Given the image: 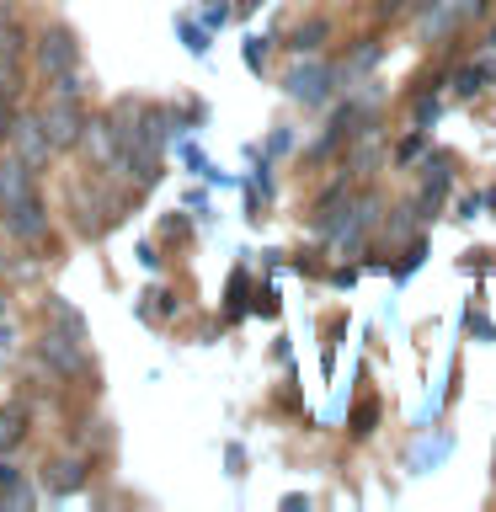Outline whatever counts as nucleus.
<instances>
[{"label": "nucleus", "mask_w": 496, "mask_h": 512, "mask_svg": "<svg viewBox=\"0 0 496 512\" xmlns=\"http://www.w3.org/2000/svg\"><path fill=\"white\" fill-rule=\"evenodd\" d=\"M496 75V64H470V70H459V80H454V96H475L486 80Z\"/></svg>", "instance_id": "f3484780"}, {"label": "nucleus", "mask_w": 496, "mask_h": 512, "mask_svg": "<svg viewBox=\"0 0 496 512\" xmlns=\"http://www.w3.org/2000/svg\"><path fill=\"white\" fill-rule=\"evenodd\" d=\"M86 64H75V70L70 75H54V80H48V96H70V102H86Z\"/></svg>", "instance_id": "4468645a"}, {"label": "nucleus", "mask_w": 496, "mask_h": 512, "mask_svg": "<svg viewBox=\"0 0 496 512\" xmlns=\"http://www.w3.org/2000/svg\"><path fill=\"white\" fill-rule=\"evenodd\" d=\"M86 347L91 342H75V336H64L54 326L38 336V358H43L48 374H59V379H80V374H86V368H91V352Z\"/></svg>", "instance_id": "39448f33"}, {"label": "nucleus", "mask_w": 496, "mask_h": 512, "mask_svg": "<svg viewBox=\"0 0 496 512\" xmlns=\"http://www.w3.org/2000/svg\"><path fill=\"white\" fill-rule=\"evenodd\" d=\"M6 150H11V155H22V160H27V166L38 171V176H43L48 166H54V155H59V150H54V144H48V134H43V118H38V107H32V112H27V107L16 112Z\"/></svg>", "instance_id": "20e7f679"}, {"label": "nucleus", "mask_w": 496, "mask_h": 512, "mask_svg": "<svg viewBox=\"0 0 496 512\" xmlns=\"http://www.w3.org/2000/svg\"><path fill=\"white\" fill-rule=\"evenodd\" d=\"M246 59H251V64H262V59H267V43H262V38H251V48H246Z\"/></svg>", "instance_id": "412c9836"}, {"label": "nucleus", "mask_w": 496, "mask_h": 512, "mask_svg": "<svg viewBox=\"0 0 496 512\" xmlns=\"http://www.w3.org/2000/svg\"><path fill=\"white\" fill-rule=\"evenodd\" d=\"M22 358V326L11 320V310L0 315V363H16Z\"/></svg>", "instance_id": "dca6fc26"}, {"label": "nucleus", "mask_w": 496, "mask_h": 512, "mask_svg": "<svg viewBox=\"0 0 496 512\" xmlns=\"http://www.w3.org/2000/svg\"><path fill=\"white\" fill-rule=\"evenodd\" d=\"M0 230H6L16 246H43L48 230H54V214H48V198L43 192H27V198H16L0 208Z\"/></svg>", "instance_id": "f03ea898"}, {"label": "nucleus", "mask_w": 496, "mask_h": 512, "mask_svg": "<svg viewBox=\"0 0 496 512\" xmlns=\"http://www.w3.org/2000/svg\"><path fill=\"white\" fill-rule=\"evenodd\" d=\"M43 320H48L54 331L75 336V342H91V320L80 315V310H75V304L64 299V294H48V299H43Z\"/></svg>", "instance_id": "9b49d317"}, {"label": "nucleus", "mask_w": 496, "mask_h": 512, "mask_svg": "<svg viewBox=\"0 0 496 512\" xmlns=\"http://www.w3.org/2000/svg\"><path fill=\"white\" fill-rule=\"evenodd\" d=\"M70 203H75V230L80 235H102L107 214H118V208L107 203V192H102V176H75Z\"/></svg>", "instance_id": "423d86ee"}, {"label": "nucleus", "mask_w": 496, "mask_h": 512, "mask_svg": "<svg viewBox=\"0 0 496 512\" xmlns=\"http://www.w3.org/2000/svg\"><path fill=\"white\" fill-rule=\"evenodd\" d=\"M27 192H38V171H32L22 155L0 150V208L16 203V198H27Z\"/></svg>", "instance_id": "9d476101"}, {"label": "nucleus", "mask_w": 496, "mask_h": 512, "mask_svg": "<svg viewBox=\"0 0 496 512\" xmlns=\"http://www.w3.org/2000/svg\"><path fill=\"white\" fill-rule=\"evenodd\" d=\"M43 491L27 480V470L11 454H0V507H38Z\"/></svg>", "instance_id": "1a4fd4ad"}, {"label": "nucleus", "mask_w": 496, "mask_h": 512, "mask_svg": "<svg viewBox=\"0 0 496 512\" xmlns=\"http://www.w3.org/2000/svg\"><path fill=\"white\" fill-rule=\"evenodd\" d=\"M326 38H331V22H320V16H315V22H304L294 38H288V48H294V54H315Z\"/></svg>", "instance_id": "2eb2a0df"}, {"label": "nucleus", "mask_w": 496, "mask_h": 512, "mask_svg": "<svg viewBox=\"0 0 496 512\" xmlns=\"http://www.w3.org/2000/svg\"><path fill=\"white\" fill-rule=\"evenodd\" d=\"M80 150L91 155V166H96V171H107V166H112V155H118V128H112L107 112H96V118L86 112V134H80Z\"/></svg>", "instance_id": "6e6552de"}, {"label": "nucleus", "mask_w": 496, "mask_h": 512, "mask_svg": "<svg viewBox=\"0 0 496 512\" xmlns=\"http://www.w3.org/2000/svg\"><path fill=\"white\" fill-rule=\"evenodd\" d=\"M16 112H22V107H16V91H6V86H0V150H6V139H11V123H16Z\"/></svg>", "instance_id": "a211bd4d"}, {"label": "nucleus", "mask_w": 496, "mask_h": 512, "mask_svg": "<svg viewBox=\"0 0 496 512\" xmlns=\"http://www.w3.org/2000/svg\"><path fill=\"white\" fill-rule=\"evenodd\" d=\"M422 150H427V139H422V134H411V139H406V144H400V150H395V160H400V166H411V160L422 155Z\"/></svg>", "instance_id": "6ab92c4d"}, {"label": "nucleus", "mask_w": 496, "mask_h": 512, "mask_svg": "<svg viewBox=\"0 0 496 512\" xmlns=\"http://www.w3.org/2000/svg\"><path fill=\"white\" fill-rule=\"evenodd\" d=\"M491 475H496V454H491Z\"/></svg>", "instance_id": "5701e85b"}, {"label": "nucleus", "mask_w": 496, "mask_h": 512, "mask_svg": "<svg viewBox=\"0 0 496 512\" xmlns=\"http://www.w3.org/2000/svg\"><path fill=\"white\" fill-rule=\"evenodd\" d=\"M43 134L54 150H80V134H86V102H70V96H48L38 107Z\"/></svg>", "instance_id": "7ed1b4c3"}, {"label": "nucleus", "mask_w": 496, "mask_h": 512, "mask_svg": "<svg viewBox=\"0 0 496 512\" xmlns=\"http://www.w3.org/2000/svg\"><path fill=\"white\" fill-rule=\"evenodd\" d=\"M86 459H54L43 470V496H75L80 486H86Z\"/></svg>", "instance_id": "f8f14e48"}, {"label": "nucleus", "mask_w": 496, "mask_h": 512, "mask_svg": "<svg viewBox=\"0 0 496 512\" xmlns=\"http://www.w3.org/2000/svg\"><path fill=\"white\" fill-rule=\"evenodd\" d=\"M182 38H187V48H192V54H203V48H208V43H203V32L192 27V22H182Z\"/></svg>", "instance_id": "aec40b11"}, {"label": "nucleus", "mask_w": 496, "mask_h": 512, "mask_svg": "<svg viewBox=\"0 0 496 512\" xmlns=\"http://www.w3.org/2000/svg\"><path fill=\"white\" fill-rule=\"evenodd\" d=\"M0 315H6V294H0Z\"/></svg>", "instance_id": "4be33fe9"}, {"label": "nucleus", "mask_w": 496, "mask_h": 512, "mask_svg": "<svg viewBox=\"0 0 496 512\" xmlns=\"http://www.w3.org/2000/svg\"><path fill=\"white\" fill-rule=\"evenodd\" d=\"M27 59H32V70H38L43 80H54V75H70L75 64H80V38L64 22H43L38 32H32V48H27Z\"/></svg>", "instance_id": "f257e3e1"}, {"label": "nucleus", "mask_w": 496, "mask_h": 512, "mask_svg": "<svg viewBox=\"0 0 496 512\" xmlns=\"http://www.w3.org/2000/svg\"><path fill=\"white\" fill-rule=\"evenodd\" d=\"M27 438V400H6L0 406V454H16Z\"/></svg>", "instance_id": "ddd939ff"}, {"label": "nucleus", "mask_w": 496, "mask_h": 512, "mask_svg": "<svg viewBox=\"0 0 496 512\" xmlns=\"http://www.w3.org/2000/svg\"><path fill=\"white\" fill-rule=\"evenodd\" d=\"M331 80H336V70H331V64L310 59V64H294V70L283 75V91L294 96V102L315 107V102H326V96H331Z\"/></svg>", "instance_id": "0eeeda50"}]
</instances>
